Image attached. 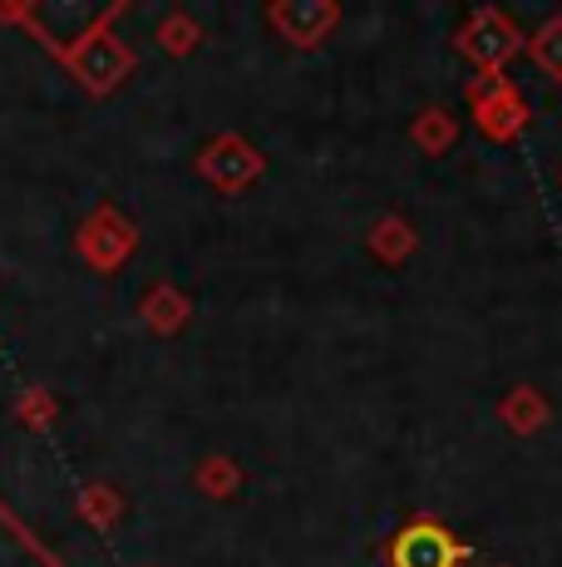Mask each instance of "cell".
I'll return each instance as SVG.
<instances>
[{"mask_svg": "<svg viewBox=\"0 0 562 567\" xmlns=\"http://www.w3.org/2000/svg\"><path fill=\"white\" fill-rule=\"evenodd\" d=\"M459 563H464V543L429 518L399 528L391 543V567H459Z\"/></svg>", "mask_w": 562, "mask_h": 567, "instance_id": "cell-1", "label": "cell"}, {"mask_svg": "<svg viewBox=\"0 0 562 567\" xmlns=\"http://www.w3.org/2000/svg\"><path fill=\"white\" fill-rule=\"evenodd\" d=\"M70 64H74V74H80V80L90 84L94 94H104V90H114V84L124 80L128 70H134V54L118 45L114 35L94 30V35H84L80 45L70 50Z\"/></svg>", "mask_w": 562, "mask_h": 567, "instance_id": "cell-2", "label": "cell"}, {"mask_svg": "<svg viewBox=\"0 0 562 567\" xmlns=\"http://www.w3.org/2000/svg\"><path fill=\"white\" fill-rule=\"evenodd\" d=\"M0 567H64V563L0 504Z\"/></svg>", "mask_w": 562, "mask_h": 567, "instance_id": "cell-3", "label": "cell"}, {"mask_svg": "<svg viewBox=\"0 0 562 567\" xmlns=\"http://www.w3.org/2000/svg\"><path fill=\"white\" fill-rule=\"evenodd\" d=\"M168 50H188L192 45V40H198V30H188V25H183V20H173V25H168Z\"/></svg>", "mask_w": 562, "mask_h": 567, "instance_id": "cell-4", "label": "cell"}]
</instances>
